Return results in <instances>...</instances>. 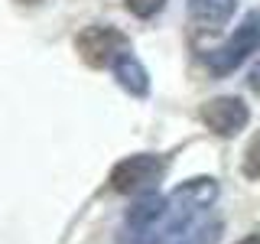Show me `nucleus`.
I'll use <instances>...</instances> for the list:
<instances>
[{
  "label": "nucleus",
  "mask_w": 260,
  "mask_h": 244,
  "mask_svg": "<svg viewBox=\"0 0 260 244\" xmlns=\"http://www.w3.org/2000/svg\"><path fill=\"white\" fill-rule=\"evenodd\" d=\"M215 199H218V182L211 176L189 179V182L179 186V189L162 202V211H159L156 225L146 231L143 244H166L173 238H185L195 228V218H199Z\"/></svg>",
  "instance_id": "1"
},
{
  "label": "nucleus",
  "mask_w": 260,
  "mask_h": 244,
  "mask_svg": "<svg viewBox=\"0 0 260 244\" xmlns=\"http://www.w3.org/2000/svg\"><path fill=\"white\" fill-rule=\"evenodd\" d=\"M260 49V10H250L247 16L241 20V26L234 29L231 39H224L218 49H211L205 55V65L211 75H231L238 65L247 59L250 52H257Z\"/></svg>",
  "instance_id": "2"
},
{
  "label": "nucleus",
  "mask_w": 260,
  "mask_h": 244,
  "mask_svg": "<svg viewBox=\"0 0 260 244\" xmlns=\"http://www.w3.org/2000/svg\"><path fill=\"white\" fill-rule=\"evenodd\" d=\"M166 176V160L153 153H134L111 169V186L117 192H143Z\"/></svg>",
  "instance_id": "3"
},
{
  "label": "nucleus",
  "mask_w": 260,
  "mask_h": 244,
  "mask_svg": "<svg viewBox=\"0 0 260 244\" xmlns=\"http://www.w3.org/2000/svg\"><path fill=\"white\" fill-rule=\"evenodd\" d=\"M75 46H78L81 59L88 65H94V69H104V65H108L111 69L114 59L130 49V39L114 26H88V29L78 33Z\"/></svg>",
  "instance_id": "4"
},
{
  "label": "nucleus",
  "mask_w": 260,
  "mask_h": 244,
  "mask_svg": "<svg viewBox=\"0 0 260 244\" xmlns=\"http://www.w3.org/2000/svg\"><path fill=\"white\" fill-rule=\"evenodd\" d=\"M202 120L208 124V130H215L218 137H234L247 127L250 111L241 98L234 95H221V98H211V101L202 108Z\"/></svg>",
  "instance_id": "5"
},
{
  "label": "nucleus",
  "mask_w": 260,
  "mask_h": 244,
  "mask_svg": "<svg viewBox=\"0 0 260 244\" xmlns=\"http://www.w3.org/2000/svg\"><path fill=\"white\" fill-rule=\"evenodd\" d=\"M111 72H114V78H117V85L124 88V92H130L134 98H143L146 92H150V75H146L143 62L137 59L130 49H127V52H120L117 59H114Z\"/></svg>",
  "instance_id": "6"
},
{
  "label": "nucleus",
  "mask_w": 260,
  "mask_h": 244,
  "mask_svg": "<svg viewBox=\"0 0 260 244\" xmlns=\"http://www.w3.org/2000/svg\"><path fill=\"white\" fill-rule=\"evenodd\" d=\"M238 0H189V16L199 29H221L234 16Z\"/></svg>",
  "instance_id": "7"
},
{
  "label": "nucleus",
  "mask_w": 260,
  "mask_h": 244,
  "mask_svg": "<svg viewBox=\"0 0 260 244\" xmlns=\"http://www.w3.org/2000/svg\"><path fill=\"white\" fill-rule=\"evenodd\" d=\"M218 231H221V225H218V222L202 225V228H192L185 238H179V244H215L218 241Z\"/></svg>",
  "instance_id": "8"
},
{
  "label": "nucleus",
  "mask_w": 260,
  "mask_h": 244,
  "mask_svg": "<svg viewBox=\"0 0 260 244\" xmlns=\"http://www.w3.org/2000/svg\"><path fill=\"white\" fill-rule=\"evenodd\" d=\"M244 176H247V179H260V134L250 140L247 153H244Z\"/></svg>",
  "instance_id": "9"
},
{
  "label": "nucleus",
  "mask_w": 260,
  "mask_h": 244,
  "mask_svg": "<svg viewBox=\"0 0 260 244\" xmlns=\"http://www.w3.org/2000/svg\"><path fill=\"white\" fill-rule=\"evenodd\" d=\"M162 7H166V0H127V10L134 13V16H140V20L156 16Z\"/></svg>",
  "instance_id": "10"
},
{
  "label": "nucleus",
  "mask_w": 260,
  "mask_h": 244,
  "mask_svg": "<svg viewBox=\"0 0 260 244\" xmlns=\"http://www.w3.org/2000/svg\"><path fill=\"white\" fill-rule=\"evenodd\" d=\"M250 88H254V92H260V62L254 65V72H250Z\"/></svg>",
  "instance_id": "11"
},
{
  "label": "nucleus",
  "mask_w": 260,
  "mask_h": 244,
  "mask_svg": "<svg viewBox=\"0 0 260 244\" xmlns=\"http://www.w3.org/2000/svg\"><path fill=\"white\" fill-rule=\"evenodd\" d=\"M238 244H260V234H247V238L238 241Z\"/></svg>",
  "instance_id": "12"
},
{
  "label": "nucleus",
  "mask_w": 260,
  "mask_h": 244,
  "mask_svg": "<svg viewBox=\"0 0 260 244\" xmlns=\"http://www.w3.org/2000/svg\"><path fill=\"white\" fill-rule=\"evenodd\" d=\"M20 4H39V0H20Z\"/></svg>",
  "instance_id": "13"
}]
</instances>
